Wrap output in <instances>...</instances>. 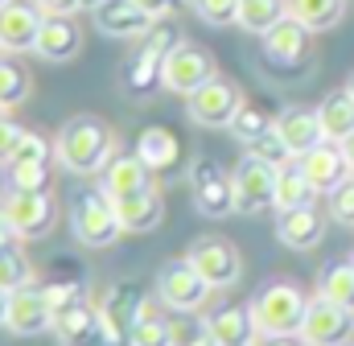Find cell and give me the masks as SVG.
I'll return each instance as SVG.
<instances>
[{"instance_id": "cell-1", "label": "cell", "mask_w": 354, "mask_h": 346, "mask_svg": "<svg viewBox=\"0 0 354 346\" xmlns=\"http://www.w3.org/2000/svg\"><path fill=\"white\" fill-rule=\"evenodd\" d=\"M115 132L99 120V116H75L62 124L58 140H54V157L66 173H79V177H95L103 173V165L115 157Z\"/></svg>"}, {"instance_id": "cell-2", "label": "cell", "mask_w": 354, "mask_h": 346, "mask_svg": "<svg viewBox=\"0 0 354 346\" xmlns=\"http://www.w3.org/2000/svg\"><path fill=\"white\" fill-rule=\"evenodd\" d=\"M248 305H252V318L260 326V338H297L305 309H309V297L292 280H268L256 289V297Z\"/></svg>"}, {"instance_id": "cell-3", "label": "cell", "mask_w": 354, "mask_h": 346, "mask_svg": "<svg viewBox=\"0 0 354 346\" xmlns=\"http://www.w3.org/2000/svg\"><path fill=\"white\" fill-rule=\"evenodd\" d=\"M140 42H145V46H140V50L120 66V86H124V95H128V99H149L153 91H161V86H165V83H161V66H165V54L174 50L181 37H177L165 21H157V25H153V33H149V37H140Z\"/></svg>"}, {"instance_id": "cell-4", "label": "cell", "mask_w": 354, "mask_h": 346, "mask_svg": "<svg viewBox=\"0 0 354 346\" xmlns=\"http://www.w3.org/2000/svg\"><path fill=\"white\" fill-rule=\"evenodd\" d=\"M71 231L83 248H111L124 235V223L115 215V202L95 185L71 202Z\"/></svg>"}, {"instance_id": "cell-5", "label": "cell", "mask_w": 354, "mask_h": 346, "mask_svg": "<svg viewBox=\"0 0 354 346\" xmlns=\"http://www.w3.org/2000/svg\"><path fill=\"white\" fill-rule=\"evenodd\" d=\"M210 293H214V284L189 260H169L157 272V301L169 313H198L210 301Z\"/></svg>"}, {"instance_id": "cell-6", "label": "cell", "mask_w": 354, "mask_h": 346, "mask_svg": "<svg viewBox=\"0 0 354 346\" xmlns=\"http://www.w3.org/2000/svg\"><path fill=\"white\" fill-rule=\"evenodd\" d=\"M189 198H194V210L206 215V219H227L235 215V173H227L218 161L210 157H198L189 165Z\"/></svg>"}, {"instance_id": "cell-7", "label": "cell", "mask_w": 354, "mask_h": 346, "mask_svg": "<svg viewBox=\"0 0 354 346\" xmlns=\"http://www.w3.org/2000/svg\"><path fill=\"white\" fill-rule=\"evenodd\" d=\"M264 71L276 79H297L309 71V29L284 17L272 33H264Z\"/></svg>"}, {"instance_id": "cell-8", "label": "cell", "mask_w": 354, "mask_h": 346, "mask_svg": "<svg viewBox=\"0 0 354 346\" xmlns=\"http://www.w3.org/2000/svg\"><path fill=\"white\" fill-rule=\"evenodd\" d=\"M243 99L248 95L239 91V83L214 75L210 83H202L194 95H185V116L198 128H231L235 116H239V107H243Z\"/></svg>"}, {"instance_id": "cell-9", "label": "cell", "mask_w": 354, "mask_h": 346, "mask_svg": "<svg viewBox=\"0 0 354 346\" xmlns=\"http://www.w3.org/2000/svg\"><path fill=\"white\" fill-rule=\"evenodd\" d=\"M0 206L17 231V239H41L54 231V198L50 190H8L0 194Z\"/></svg>"}, {"instance_id": "cell-10", "label": "cell", "mask_w": 354, "mask_h": 346, "mask_svg": "<svg viewBox=\"0 0 354 346\" xmlns=\"http://www.w3.org/2000/svg\"><path fill=\"white\" fill-rule=\"evenodd\" d=\"M185 260H189L214 289H231V284H239V276H243V256H239V248H235L231 239H223V235H198V239L189 244Z\"/></svg>"}, {"instance_id": "cell-11", "label": "cell", "mask_w": 354, "mask_h": 346, "mask_svg": "<svg viewBox=\"0 0 354 346\" xmlns=\"http://www.w3.org/2000/svg\"><path fill=\"white\" fill-rule=\"evenodd\" d=\"M305 346H351L354 338V309H342L326 297H313L309 309H305V322H301V334Z\"/></svg>"}, {"instance_id": "cell-12", "label": "cell", "mask_w": 354, "mask_h": 346, "mask_svg": "<svg viewBox=\"0 0 354 346\" xmlns=\"http://www.w3.org/2000/svg\"><path fill=\"white\" fill-rule=\"evenodd\" d=\"M214 75H218L214 58L202 46H189V42H177L174 50L165 54V66H161V83L174 95H194L202 83H210Z\"/></svg>"}, {"instance_id": "cell-13", "label": "cell", "mask_w": 354, "mask_h": 346, "mask_svg": "<svg viewBox=\"0 0 354 346\" xmlns=\"http://www.w3.org/2000/svg\"><path fill=\"white\" fill-rule=\"evenodd\" d=\"M50 157H54V145H46V136H37V132H25L17 153L4 165V185L8 190H46L50 185Z\"/></svg>"}, {"instance_id": "cell-14", "label": "cell", "mask_w": 354, "mask_h": 346, "mask_svg": "<svg viewBox=\"0 0 354 346\" xmlns=\"http://www.w3.org/2000/svg\"><path fill=\"white\" fill-rule=\"evenodd\" d=\"M231 173H235V206H239V215L276 210V165H268V161L248 153Z\"/></svg>"}, {"instance_id": "cell-15", "label": "cell", "mask_w": 354, "mask_h": 346, "mask_svg": "<svg viewBox=\"0 0 354 346\" xmlns=\"http://www.w3.org/2000/svg\"><path fill=\"white\" fill-rule=\"evenodd\" d=\"M54 338L62 346H107L103 322H99V305H91L87 293H79L71 305H62L54 313Z\"/></svg>"}, {"instance_id": "cell-16", "label": "cell", "mask_w": 354, "mask_h": 346, "mask_svg": "<svg viewBox=\"0 0 354 346\" xmlns=\"http://www.w3.org/2000/svg\"><path fill=\"white\" fill-rule=\"evenodd\" d=\"M140 293L136 284H111L99 301V322L107 346H132V330H136V313H140Z\"/></svg>"}, {"instance_id": "cell-17", "label": "cell", "mask_w": 354, "mask_h": 346, "mask_svg": "<svg viewBox=\"0 0 354 346\" xmlns=\"http://www.w3.org/2000/svg\"><path fill=\"white\" fill-rule=\"evenodd\" d=\"M4 330L17 334V338H37L46 330H54V309L46 301V289H37V284L17 289L8 297V322H4Z\"/></svg>"}, {"instance_id": "cell-18", "label": "cell", "mask_w": 354, "mask_h": 346, "mask_svg": "<svg viewBox=\"0 0 354 346\" xmlns=\"http://www.w3.org/2000/svg\"><path fill=\"white\" fill-rule=\"evenodd\" d=\"M46 12L25 0L0 4V54H33Z\"/></svg>"}, {"instance_id": "cell-19", "label": "cell", "mask_w": 354, "mask_h": 346, "mask_svg": "<svg viewBox=\"0 0 354 346\" xmlns=\"http://www.w3.org/2000/svg\"><path fill=\"white\" fill-rule=\"evenodd\" d=\"M95 25L103 37H115V42H136V37H149L157 17H149L136 0H103L95 8Z\"/></svg>"}, {"instance_id": "cell-20", "label": "cell", "mask_w": 354, "mask_h": 346, "mask_svg": "<svg viewBox=\"0 0 354 346\" xmlns=\"http://www.w3.org/2000/svg\"><path fill=\"white\" fill-rule=\"evenodd\" d=\"M202 334L214 346H260V326L252 318V305H223L210 318H202Z\"/></svg>"}, {"instance_id": "cell-21", "label": "cell", "mask_w": 354, "mask_h": 346, "mask_svg": "<svg viewBox=\"0 0 354 346\" xmlns=\"http://www.w3.org/2000/svg\"><path fill=\"white\" fill-rule=\"evenodd\" d=\"M297 165L309 177V185H313L317 194H326V198L354 173L351 165H346V157H342V145H334V140H322L317 149H309L305 157H297Z\"/></svg>"}, {"instance_id": "cell-22", "label": "cell", "mask_w": 354, "mask_h": 346, "mask_svg": "<svg viewBox=\"0 0 354 346\" xmlns=\"http://www.w3.org/2000/svg\"><path fill=\"white\" fill-rule=\"evenodd\" d=\"M326 215L309 202V206H297V210H280L276 215V239L292 252H309L326 239Z\"/></svg>"}, {"instance_id": "cell-23", "label": "cell", "mask_w": 354, "mask_h": 346, "mask_svg": "<svg viewBox=\"0 0 354 346\" xmlns=\"http://www.w3.org/2000/svg\"><path fill=\"white\" fill-rule=\"evenodd\" d=\"M276 132H280L284 149L292 153V161L305 157L309 149H317V145L326 140V128H322L317 107H284V111L276 116Z\"/></svg>"}, {"instance_id": "cell-24", "label": "cell", "mask_w": 354, "mask_h": 346, "mask_svg": "<svg viewBox=\"0 0 354 346\" xmlns=\"http://www.w3.org/2000/svg\"><path fill=\"white\" fill-rule=\"evenodd\" d=\"M153 185V170L136 157V153H115L103 173H99V190L115 202V198H128V194H136V190H149Z\"/></svg>"}, {"instance_id": "cell-25", "label": "cell", "mask_w": 354, "mask_h": 346, "mask_svg": "<svg viewBox=\"0 0 354 346\" xmlns=\"http://www.w3.org/2000/svg\"><path fill=\"white\" fill-rule=\"evenodd\" d=\"M79 46H83L79 21H71V17H46L33 54L46 58V62H71V58L79 54Z\"/></svg>"}, {"instance_id": "cell-26", "label": "cell", "mask_w": 354, "mask_h": 346, "mask_svg": "<svg viewBox=\"0 0 354 346\" xmlns=\"http://www.w3.org/2000/svg\"><path fill=\"white\" fill-rule=\"evenodd\" d=\"M115 215H120L124 231H157L165 219V202H161L157 185H149V190H136L128 198H115Z\"/></svg>"}, {"instance_id": "cell-27", "label": "cell", "mask_w": 354, "mask_h": 346, "mask_svg": "<svg viewBox=\"0 0 354 346\" xmlns=\"http://www.w3.org/2000/svg\"><path fill=\"white\" fill-rule=\"evenodd\" d=\"M132 346H181L177 343V322L165 318V309L157 301H140L136 313V330H132Z\"/></svg>"}, {"instance_id": "cell-28", "label": "cell", "mask_w": 354, "mask_h": 346, "mask_svg": "<svg viewBox=\"0 0 354 346\" xmlns=\"http://www.w3.org/2000/svg\"><path fill=\"white\" fill-rule=\"evenodd\" d=\"M177 153H181V145H177V136L169 128H161V124H153V128H145L140 136H136V157L149 165L153 173H165L177 165Z\"/></svg>"}, {"instance_id": "cell-29", "label": "cell", "mask_w": 354, "mask_h": 346, "mask_svg": "<svg viewBox=\"0 0 354 346\" xmlns=\"http://www.w3.org/2000/svg\"><path fill=\"white\" fill-rule=\"evenodd\" d=\"M276 107L268 103V99H243V107H239V116H235V124L227 128L239 145H252V140H260L264 132L276 128Z\"/></svg>"}, {"instance_id": "cell-30", "label": "cell", "mask_w": 354, "mask_h": 346, "mask_svg": "<svg viewBox=\"0 0 354 346\" xmlns=\"http://www.w3.org/2000/svg\"><path fill=\"white\" fill-rule=\"evenodd\" d=\"M317 116H322V128H326V140H346L354 132V95L342 91H330L322 103H317Z\"/></svg>"}, {"instance_id": "cell-31", "label": "cell", "mask_w": 354, "mask_h": 346, "mask_svg": "<svg viewBox=\"0 0 354 346\" xmlns=\"http://www.w3.org/2000/svg\"><path fill=\"white\" fill-rule=\"evenodd\" d=\"M288 17L301 21L309 33H326L346 17V0H288Z\"/></svg>"}, {"instance_id": "cell-32", "label": "cell", "mask_w": 354, "mask_h": 346, "mask_svg": "<svg viewBox=\"0 0 354 346\" xmlns=\"http://www.w3.org/2000/svg\"><path fill=\"white\" fill-rule=\"evenodd\" d=\"M313 198H317V190L309 185V177L301 173L297 161L276 170V210H297V206H309Z\"/></svg>"}, {"instance_id": "cell-33", "label": "cell", "mask_w": 354, "mask_h": 346, "mask_svg": "<svg viewBox=\"0 0 354 346\" xmlns=\"http://www.w3.org/2000/svg\"><path fill=\"white\" fill-rule=\"evenodd\" d=\"M284 17H288V0H239V21L235 25H243V33L264 37Z\"/></svg>"}, {"instance_id": "cell-34", "label": "cell", "mask_w": 354, "mask_h": 346, "mask_svg": "<svg viewBox=\"0 0 354 346\" xmlns=\"http://www.w3.org/2000/svg\"><path fill=\"white\" fill-rule=\"evenodd\" d=\"M317 297L354 309V260H338V264H326L322 280H317Z\"/></svg>"}, {"instance_id": "cell-35", "label": "cell", "mask_w": 354, "mask_h": 346, "mask_svg": "<svg viewBox=\"0 0 354 346\" xmlns=\"http://www.w3.org/2000/svg\"><path fill=\"white\" fill-rule=\"evenodd\" d=\"M29 71L17 58H0V111H12L29 99Z\"/></svg>"}, {"instance_id": "cell-36", "label": "cell", "mask_w": 354, "mask_h": 346, "mask_svg": "<svg viewBox=\"0 0 354 346\" xmlns=\"http://www.w3.org/2000/svg\"><path fill=\"white\" fill-rule=\"evenodd\" d=\"M25 284H33V264L25 260L21 248H0V289L4 293H17V289H25Z\"/></svg>"}, {"instance_id": "cell-37", "label": "cell", "mask_w": 354, "mask_h": 346, "mask_svg": "<svg viewBox=\"0 0 354 346\" xmlns=\"http://www.w3.org/2000/svg\"><path fill=\"white\" fill-rule=\"evenodd\" d=\"M189 8L210 29H223V25H235L239 21V0H189Z\"/></svg>"}, {"instance_id": "cell-38", "label": "cell", "mask_w": 354, "mask_h": 346, "mask_svg": "<svg viewBox=\"0 0 354 346\" xmlns=\"http://www.w3.org/2000/svg\"><path fill=\"white\" fill-rule=\"evenodd\" d=\"M248 153H252V157H260V161H268V165H276V170L292 161V153L284 149V140H280V132H276V128L264 132L260 140H252V145H248Z\"/></svg>"}, {"instance_id": "cell-39", "label": "cell", "mask_w": 354, "mask_h": 346, "mask_svg": "<svg viewBox=\"0 0 354 346\" xmlns=\"http://www.w3.org/2000/svg\"><path fill=\"white\" fill-rule=\"evenodd\" d=\"M330 219L342 223V227H354V177H346V181L330 194Z\"/></svg>"}, {"instance_id": "cell-40", "label": "cell", "mask_w": 354, "mask_h": 346, "mask_svg": "<svg viewBox=\"0 0 354 346\" xmlns=\"http://www.w3.org/2000/svg\"><path fill=\"white\" fill-rule=\"evenodd\" d=\"M21 136H25V128H21L17 120H4V116H0V165H8V157L17 153Z\"/></svg>"}, {"instance_id": "cell-41", "label": "cell", "mask_w": 354, "mask_h": 346, "mask_svg": "<svg viewBox=\"0 0 354 346\" xmlns=\"http://www.w3.org/2000/svg\"><path fill=\"white\" fill-rule=\"evenodd\" d=\"M46 17H75V12H83L79 8V0H33Z\"/></svg>"}, {"instance_id": "cell-42", "label": "cell", "mask_w": 354, "mask_h": 346, "mask_svg": "<svg viewBox=\"0 0 354 346\" xmlns=\"http://www.w3.org/2000/svg\"><path fill=\"white\" fill-rule=\"evenodd\" d=\"M136 4H140V8H145L149 17H157V21H165V17L174 12V4H177V0H136Z\"/></svg>"}, {"instance_id": "cell-43", "label": "cell", "mask_w": 354, "mask_h": 346, "mask_svg": "<svg viewBox=\"0 0 354 346\" xmlns=\"http://www.w3.org/2000/svg\"><path fill=\"white\" fill-rule=\"evenodd\" d=\"M17 239V231H12V223H8V215H4V206H0V248H8Z\"/></svg>"}, {"instance_id": "cell-44", "label": "cell", "mask_w": 354, "mask_h": 346, "mask_svg": "<svg viewBox=\"0 0 354 346\" xmlns=\"http://www.w3.org/2000/svg\"><path fill=\"white\" fill-rule=\"evenodd\" d=\"M338 145H342V157H346V165L354 170V132L346 136V140H338Z\"/></svg>"}, {"instance_id": "cell-45", "label": "cell", "mask_w": 354, "mask_h": 346, "mask_svg": "<svg viewBox=\"0 0 354 346\" xmlns=\"http://www.w3.org/2000/svg\"><path fill=\"white\" fill-rule=\"evenodd\" d=\"M181 346H214V343H210V338L202 334V326H198V334H194V338H185V343H181Z\"/></svg>"}, {"instance_id": "cell-46", "label": "cell", "mask_w": 354, "mask_h": 346, "mask_svg": "<svg viewBox=\"0 0 354 346\" xmlns=\"http://www.w3.org/2000/svg\"><path fill=\"white\" fill-rule=\"evenodd\" d=\"M260 346H305L301 338H268V343H260Z\"/></svg>"}, {"instance_id": "cell-47", "label": "cell", "mask_w": 354, "mask_h": 346, "mask_svg": "<svg viewBox=\"0 0 354 346\" xmlns=\"http://www.w3.org/2000/svg\"><path fill=\"white\" fill-rule=\"evenodd\" d=\"M8 297H12V293H4V289H0V326L8 322Z\"/></svg>"}, {"instance_id": "cell-48", "label": "cell", "mask_w": 354, "mask_h": 346, "mask_svg": "<svg viewBox=\"0 0 354 346\" xmlns=\"http://www.w3.org/2000/svg\"><path fill=\"white\" fill-rule=\"evenodd\" d=\"M99 4H103V0H79V8H83V12H95Z\"/></svg>"}, {"instance_id": "cell-49", "label": "cell", "mask_w": 354, "mask_h": 346, "mask_svg": "<svg viewBox=\"0 0 354 346\" xmlns=\"http://www.w3.org/2000/svg\"><path fill=\"white\" fill-rule=\"evenodd\" d=\"M346 91H351V95H354V71H351V79H346Z\"/></svg>"}, {"instance_id": "cell-50", "label": "cell", "mask_w": 354, "mask_h": 346, "mask_svg": "<svg viewBox=\"0 0 354 346\" xmlns=\"http://www.w3.org/2000/svg\"><path fill=\"white\" fill-rule=\"evenodd\" d=\"M0 4H8V0H0Z\"/></svg>"}]
</instances>
